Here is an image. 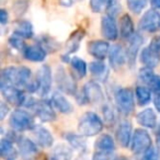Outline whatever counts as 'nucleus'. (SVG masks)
<instances>
[{"label":"nucleus","instance_id":"nucleus-1","mask_svg":"<svg viewBox=\"0 0 160 160\" xmlns=\"http://www.w3.org/2000/svg\"><path fill=\"white\" fill-rule=\"evenodd\" d=\"M104 122L94 112H86L78 122V133L85 137H92L102 132Z\"/></svg>","mask_w":160,"mask_h":160},{"label":"nucleus","instance_id":"nucleus-2","mask_svg":"<svg viewBox=\"0 0 160 160\" xmlns=\"http://www.w3.org/2000/svg\"><path fill=\"white\" fill-rule=\"evenodd\" d=\"M24 105L34 113V115L43 123L53 122L56 120V112L51 101L40 99L36 100L34 98H27Z\"/></svg>","mask_w":160,"mask_h":160},{"label":"nucleus","instance_id":"nucleus-3","mask_svg":"<svg viewBox=\"0 0 160 160\" xmlns=\"http://www.w3.org/2000/svg\"><path fill=\"white\" fill-rule=\"evenodd\" d=\"M105 100L104 92L100 83L97 80H90L83 86V89L80 94V99H77L80 104H100Z\"/></svg>","mask_w":160,"mask_h":160},{"label":"nucleus","instance_id":"nucleus-4","mask_svg":"<svg viewBox=\"0 0 160 160\" xmlns=\"http://www.w3.org/2000/svg\"><path fill=\"white\" fill-rule=\"evenodd\" d=\"M9 125L12 131L18 133L25 131H32L36 126L34 118L29 111L22 109H16L9 118Z\"/></svg>","mask_w":160,"mask_h":160},{"label":"nucleus","instance_id":"nucleus-5","mask_svg":"<svg viewBox=\"0 0 160 160\" xmlns=\"http://www.w3.org/2000/svg\"><path fill=\"white\" fill-rule=\"evenodd\" d=\"M116 109L123 115L128 116L135 109V92L131 88H120L114 94Z\"/></svg>","mask_w":160,"mask_h":160},{"label":"nucleus","instance_id":"nucleus-6","mask_svg":"<svg viewBox=\"0 0 160 160\" xmlns=\"http://www.w3.org/2000/svg\"><path fill=\"white\" fill-rule=\"evenodd\" d=\"M139 60L144 67L152 69L160 64V38H152L148 46L140 51Z\"/></svg>","mask_w":160,"mask_h":160},{"label":"nucleus","instance_id":"nucleus-7","mask_svg":"<svg viewBox=\"0 0 160 160\" xmlns=\"http://www.w3.org/2000/svg\"><path fill=\"white\" fill-rule=\"evenodd\" d=\"M151 147H152V139L148 132L144 128L135 129L133 133L131 145H129L132 152L134 155H144Z\"/></svg>","mask_w":160,"mask_h":160},{"label":"nucleus","instance_id":"nucleus-8","mask_svg":"<svg viewBox=\"0 0 160 160\" xmlns=\"http://www.w3.org/2000/svg\"><path fill=\"white\" fill-rule=\"evenodd\" d=\"M0 90H1L3 101H6L9 105L17 108L24 105L28 97L25 96V93L19 87L0 83Z\"/></svg>","mask_w":160,"mask_h":160},{"label":"nucleus","instance_id":"nucleus-9","mask_svg":"<svg viewBox=\"0 0 160 160\" xmlns=\"http://www.w3.org/2000/svg\"><path fill=\"white\" fill-rule=\"evenodd\" d=\"M38 85V92L41 98L44 99L47 94L51 92L52 85H53V75H52V69L48 65L44 64L38 68L35 77Z\"/></svg>","mask_w":160,"mask_h":160},{"label":"nucleus","instance_id":"nucleus-10","mask_svg":"<svg viewBox=\"0 0 160 160\" xmlns=\"http://www.w3.org/2000/svg\"><path fill=\"white\" fill-rule=\"evenodd\" d=\"M55 81L56 85H57V88L64 93L73 96L77 92V83H76V81L66 72V70L62 66H59L56 69Z\"/></svg>","mask_w":160,"mask_h":160},{"label":"nucleus","instance_id":"nucleus-11","mask_svg":"<svg viewBox=\"0 0 160 160\" xmlns=\"http://www.w3.org/2000/svg\"><path fill=\"white\" fill-rule=\"evenodd\" d=\"M138 28L140 31L147 33H155L160 30V12L155 9L147 10L140 18Z\"/></svg>","mask_w":160,"mask_h":160},{"label":"nucleus","instance_id":"nucleus-12","mask_svg":"<svg viewBox=\"0 0 160 160\" xmlns=\"http://www.w3.org/2000/svg\"><path fill=\"white\" fill-rule=\"evenodd\" d=\"M90 9L94 13H107L116 17L121 7L118 0H90Z\"/></svg>","mask_w":160,"mask_h":160},{"label":"nucleus","instance_id":"nucleus-13","mask_svg":"<svg viewBox=\"0 0 160 160\" xmlns=\"http://www.w3.org/2000/svg\"><path fill=\"white\" fill-rule=\"evenodd\" d=\"M101 33L107 41H116L120 35V28L118 27L115 17L105 14L101 19Z\"/></svg>","mask_w":160,"mask_h":160},{"label":"nucleus","instance_id":"nucleus-14","mask_svg":"<svg viewBox=\"0 0 160 160\" xmlns=\"http://www.w3.org/2000/svg\"><path fill=\"white\" fill-rule=\"evenodd\" d=\"M17 145H18L19 155L23 160H33L38 153V145L34 140H31L30 138L20 136V138L17 142Z\"/></svg>","mask_w":160,"mask_h":160},{"label":"nucleus","instance_id":"nucleus-15","mask_svg":"<svg viewBox=\"0 0 160 160\" xmlns=\"http://www.w3.org/2000/svg\"><path fill=\"white\" fill-rule=\"evenodd\" d=\"M109 62L110 65L115 70H120L123 66L127 62V54L126 49L123 48L120 44L112 45L109 52Z\"/></svg>","mask_w":160,"mask_h":160},{"label":"nucleus","instance_id":"nucleus-16","mask_svg":"<svg viewBox=\"0 0 160 160\" xmlns=\"http://www.w3.org/2000/svg\"><path fill=\"white\" fill-rule=\"evenodd\" d=\"M111 48L109 41L105 40H94L88 44V53L94 57L97 60H103L109 56V52Z\"/></svg>","mask_w":160,"mask_h":160},{"label":"nucleus","instance_id":"nucleus-17","mask_svg":"<svg viewBox=\"0 0 160 160\" xmlns=\"http://www.w3.org/2000/svg\"><path fill=\"white\" fill-rule=\"evenodd\" d=\"M116 142L121 145L122 147L126 148L129 147L132 142V137H133V126L128 121L124 120L118 124V128H116Z\"/></svg>","mask_w":160,"mask_h":160},{"label":"nucleus","instance_id":"nucleus-18","mask_svg":"<svg viewBox=\"0 0 160 160\" xmlns=\"http://www.w3.org/2000/svg\"><path fill=\"white\" fill-rule=\"evenodd\" d=\"M32 137L36 145L42 148H49L54 144V137L44 126H35L32 129Z\"/></svg>","mask_w":160,"mask_h":160},{"label":"nucleus","instance_id":"nucleus-19","mask_svg":"<svg viewBox=\"0 0 160 160\" xmlns=\"http://www.w3.org/2000/svg\"><path fill=\"white\" fill-rule=\"evenodd\" d=\"M144 43V38L139 33L135 32L131 38H128V46L126 48L127 54V62H129L131 66H134L136 62V57L139 54V49Z\"/></svg>","mask_w":160,"mask_h":160},{"label":"nucleus","instance_id":"nucleus-20","mask_svg":"<svg viewBox=\"0 0 160 160\" xmlns=\"http://www.w3.org/2000/svg\"><path fill=\"white\" fill-rule=\"evenodd\" d=\"M22 53H23V57L25 59L34 62H44L47 56V52L40 44L27 45Z\"/></svg>","mask_w":160,"mask_h":160},{"label":"nucleus","instance_id":"nucleus-21","mask_svg":"<svg viewBox=\"0 0 160 160\" xmlns=\"http://www.w3.org/2000/svg\"><path fill=\"white\" fill-rule=\"evenodd\" d=\"M136 121H137L138 124L142 127H144V128L153 129L158 126L156 112L153 111L152 109H150V108L140 111L139 113L136 115Z\"/></svg>","mask_w":160,"mask_h":160},{"label":"nucleus","instance_id":"nucleus-22","mask_svg":"<svg viewBox=\"0 0 160 160\" xmlns=\"http://www.w3.org/2000/svg\"><path fill=\"white\" fill-rule=\"evenodd\" d=\"M49 101H51L54 109L57 110L58 112H60V113H62V114H69L73 111L72 104H71L68 101V99L65 96H62L60 92H54V93L52 94Z\"/></svg>","mask_w":160,"mask_h":160},{"label":"nucleus","instance_id":"nucleus-23","mask_svg":"<svg viewBox=\"0 0 160 160\" xmlns=\"http://www.w3.org/2000/svg\"><path fill=\"white\" fill-rule=\"evenodd\" d=\"M89 71L97 81H105L109 76L108 66L102 60H94L89 65Z\"/></svg>","mask_w":160,"mask_h":160},{"label":"nucleus","instance_id":"nucleus-24","mask_svg":"<svg viewBox=\"0 0 160 160\" xmlns=\"http://www.w3.org/2000/svg\"><path fill=\"white\" fill-rule=\"evenodd\" d=\"M86 32L82 29H78L71 34V36L69 38V40L66 43V52L65 54L69 55L72 53H76L78 51V48L80 47V43L82 41V38H85Z\"/></svg>","mask_w":160,"mask_h":160},{"label":"nucleus","instance_id":"nucleus-25","mask_svg":"<svg viewBox=\"0 0 160 160\" xmlns=\"http://www.w3.org/2000/svg\"><path fill=\"white\" fill-rule=\"evenodd\" d=\"M18 149L14 147V142L9 138H2L0 142V155L5 160H14L18 155Z\"/></svg>","mask_w":160,"mask_h":160},{"label":"nucleus","instance_id":"nucleus-26","mask_svg":"<svg viewBox=\"0 0 160 160\" xmlns=\"http://www.w3.org/2000/svg\"><path fill=\"white\" fill-rule=\"evenodd\" d=\"M65 138H66V142L69 144V146L71 148L76 149L78 151H81V152H85L87 150V142H86L85 136L80 135L79 133H67L65 135Z\"/></svg>","mask_w":160,"mask_h":160},{"label":"nucleus","instance_id":"nucleus-27","mask_svg":"<svg viewBox=\"0 0 160 160\" xmlns=\"http://www.w3.org/2000/svg\"><path fill=\"white\" fill-rule=\"evenodd\" d=\"M13 33L20 35L24 40L32 38L34 36L33 25L28 20H18L14 23V31Z\"/></svg>","mask_w":160,"mask_h":160},{"label":"nucleus","instance_id":"nucleus-28","mask_svg":"<svg viewBox=\"0 0 160 160\" xmlns=\"http://www.w3.org/2000/svg\"><path fill=\"white\" fill-rule=\"evenodd\" d=\"M120 34L123 38H131L135 34V28L134 22L129 14H124L120 22Z\"/></svg>","mask_w":160,"mask_h":160},{"label":"nucleus","instance_id":"nucleus-29","mask_svg":"<svg viewBox=\"0 0 160 160\" xmlns=\"http://www.w3.org/2000/svg\"><path fill=\"white\" fill-rule=\"evenodd\" d=\"M94 148L96 150L100 151H114L115 142H114L113 137L109 134H102L94 142Z\"/></svg>","mask_w":160,"mask_h":160},{"label":"nucleus","instance_id":"nucleus-30","mask_svg":"<svg viewBox=\"0 0 160 160\" xmlns=\"http://www.w3.org/2000/svg\"><path fill=\"white\" fill-rule=\"evenodd\" d=\"M72 157V151L70 146L59 144L51 152V160H70Z\"/></svg>","mask_w":160,"mask_h":160},{"label":"nucleus","instance_id":"nucleus-31","mask_svg":"<svg viewBox=\"0 0 160 160\" xmlns=\"http://www.w3.org/2000/svg\"><path fill=\"white\" fill-rule=\"evenodd\" d=\"M151 90L147 86L140 85L137 86L135 89V97L137 103L140 107H146L151 102Z\"/></svg>","mask_w":160,"mask_h":160},{"label":"nucleus","instance_id":"nucleus-32","mask_svg":"<svg viewBox=\"0 0 160 160\" xmlns=\"http://www.w3.org/2000/svg\"><path fill=\"white\" fill-rule=\"evenodd\" d=\"M71 66L72 71L76 73L78 78H83L88 72V65L82 58L78 57V56H73L70 58V62H69Z\"/></svg>","mask_w":160,"mask_h":160},{"label":"nucleus","instance_id":"nucleus-33","mask_svg":"<svg viewBox=\"0 0 160 160\" xmlns=\"http://www.w3.org/2000/svg\"><path fill=\"white\" fill-rule=\"evenodd\" d=\"M38 44L46 52H56L59 48V44L48 35H42L38 38Z\"/></svg>","mask_w":160,"mask_h":160},{"label":"nucleus","instance_id":"nucleus-34","mask_svg":"<svg viewBox=\"0 0 160 160\" xmlns=\"http://www.w3.org/2000/svg\"><path fill=\"white\" fill-rule=\"evenodd\" d=\"M149 0H126L127 8L134 14H140L147 7Z\"/></svg>","mask_w":160,"mask_h":160},{"label":"nucleus","instance_id":"nucleus-35","mask_svg":"<svg viewBox=\"0 0 160 160\" xmlns=\"http://www.w3.org/2000/svg\"><path fill=\"white\" fill-rule=\"evenodd\" d=\"M102 114L104 118V123L107 125H113L116 121V114L114 109L110 104H104L102 108Z\"/></svg>","mask_w":160,"mask_h":160},{"label":"nucleus","instance_id":"nucleus-36","mask_svg":"<svg viewBox=\"0 0 160 160\" xmlns=\"http://www.w3.org/2000/svg\"><path fill=\"white\" fill-rule=\"evenodd\" d=\"M8 43H9V45L12 47V48L17 49V51H22L25 48V43H24V38H21L20 35H18V34L16 33H12L11 36L9 38V40H8Z\"/></svg>","mask_w":160,"mask_h":160},{"label":"nucleus","instance_id":"nucleus-37","mask_svg":"<svg viewBox=\"0 0 160 160\" xmlns=\"http://www.w3.org/2000/svg\"><path fill=\"white\" fill-rule=\"evenodd\" d=\"M155 76L152 71V68H148V67H142L138 72V79L139 81H142V83L144 86H147L149 83L152 77Z\"/></svg>","mask_w":160,"mask_h":160},{"label":"nucleus","instance_id":"nucleus-38","mask_svg":"<svg viewBox=\"0 0 160 160\" xmlns=\"http://www.w3.org/2000/svg\"><path fill=\"white\" fill-rule=\"evenodd\" d=\"M114 151H100L96 150L91 160H115Z\"/></svg>","mask_w":160,"mask_h":160},{"label":"nucleus","instance_id":"nucleus-39","mask_svg":"<svg viewBox=\"0 0 160 160\" xmlns=\"http://www.w3.org/2000/svg\"><path fill=\"white\" fill-rule=\"evenodd\" d=\"M140 160H160V151L156 147H151L142 155Z\"/></svg>","mask_w":160,"mask_h":160},{"label":"nucleus","instance_id":"nucleus-40","mask_svg":"<svg viewBox=\"0 0 160 160\" xmlns=\"http://www.w3.org/2000/svg\"><path fill=\"white\" fill-rule=\"evenodd\" d=\"M147 87L151 90V92H153L155 94H160V76L155 75L152 77V79L149 81V83L147 85Z\"/></svg>","mask_w":160,"mask_h":160},{"label":"nucleus","instance_id":"nucleus-41","mask_svg":"<svg viewBox=\"0 0 160 160\" xmlns=\"http://www.w3.org/2000/svg\"><path fill=\"white\" fill-rule=\"evenodd\" d=\"M8 114H9V104L6 101H1L0 103V120H5Z\"/></svg>","mask_w":160,"mask_h":160},{"label":"nucleus","instance_id":"nucleus-42","mask_svg":"<svg viewBox=\"0 0 160 160\" xmlns=\"http://www.w3.org/2000/svg\"><path fill=\"white\" fill-rule=\"evenodd\" d=\"M8 21H9V13L6 9H1L0 10V22L5 25Z\"/></svg>","mask_w":160,"mask_h":160},{"label":"nucleus","instance_id":"nucleus-43","mask_svg":"<svg viewBox=\"0 0 160 160\" xmlns=\"http://www.w3.org/2000/svg\"><path fill=\"white\" fill-rule=\"evenodd\" d=\"M151 7L155 10H159L160 9V0H149Z\"/></svg>","mask_w":160,"mask_h":160},{"label":"nucleus","instance_id":"nucleus-44","mask_svg":"<svg viewBox=\"0 0 160 160\" xmlns=\"http://www.w3.org/2000/svg\"><path fill=\"white\" fill-rule=\"evenodd\" d=\"M153 103H155V107H156V109H157V111L160 112V94H156Z\"/></svg>","mask_w":160,"mask_h":160},{"label":"nucleus","instance_id":"nucleus-45","mask_svg":"<svg viewBox=\"0 0 160 160\" xmlns=\"http://www.w3.org/2000/svg\"><path fill=\"white\" fill-rule=\"evenodd\" d=\"M60 5L69 7V6L72 5V0H60Z\"/></svg>","mask_w":160,"mask_h":160},{"label":"nucleus","instance_id":"nucleus-46","mask_svg":"<svg viewBox=\"0 0 160 160\" xmlns=\"http://www.w3.org/2000/svg\"><path fill=\"white\" fill-rule=\"evenodd\" d=\"M157 132H156V138H157V142L160 145V126H157Z\"/></svg>","mask_w":160,"mask_h":160},{"label":"nucleus","instance_id":"nucleus-47","mask_svg":"<svg viewBox=\"0 0 160 160\" xmlns=\"http://www.w3.org/2000/svg\"><path fill=\"white\" fill-rule=\"evenodd\" d=\"M115 160H129L128 158H126V157H121V158H116Z\"/></svg>","mask_w":160,"mask_h":160}]
</instances>
